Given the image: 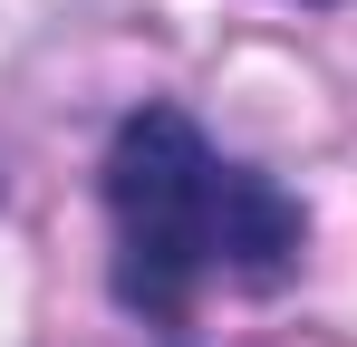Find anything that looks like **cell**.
<instances>
[{
  "label": "cell",
  "mask_w": 357,
  "mask_h": 347,
  "mask_svg": "<svg viewBox=\"0 0 357 347\" xmlns=\"http://www.w3.org/2000/svg\"><path fill=\"white\" fill-rule=\"evenodd\" d=\"M107 231H116V299L174 328L203 280H280L299 261V213L271 174L213 155L183 107H135L107 145Z\"/></svg>",
  "instance_id": "6da1fadb"
}]
</instances>
